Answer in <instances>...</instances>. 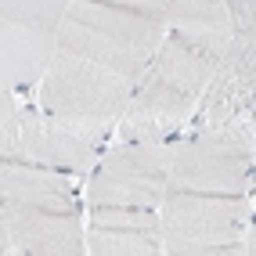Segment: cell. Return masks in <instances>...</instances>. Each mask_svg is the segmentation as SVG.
Masks as SVG:
<instances>
[{
  "mask_svg": "<svg viewBox=\"0 0 256 256\" xmlns=\"http://www.w3.org/2000/svg\"><path fill=\"white\" fill-rule=\"evenodd\" d=\"M216 50L202 47L180 32H166L156 58L144 65V72L134 83L126 116L119 123L123 141H174L192 123L202 94H206Z\"/></svg>",
  "mask_w": 256,
  "mask_h": 256,
  "instance_id": "1",
  "label": "cell"
},
{
  "mask_svg": "<svg viewBox=\"0 0 256 256\" xmlns=\"http://www.w3.org/2000/svg\"><path fill=\"white\" fill-rule=\"evenodd\" d=\"M166 32L170 26L159 14L105 4V0H72L62 22L58 50L138 83L144 65L156 58L159 44L166 40Z\"/></svg>",
  "mask_w": 256,
  "mask_h": 256,
  "instance_id": "2",
  "label": "cell"
},
{
  "mask_svg": "<svg viewBox=\"0 0 256 256\" xmlns=\"http://www.w3.org/2000/svg\"><path fill=\"white\" fill-rule=\"evenodd\" d=\"M134 94V80L108 72L94 62L58 50L40 80V108L94 144H105L119 130Z\"/></svg>",
  "mask_w": 256,
  "mask_h": 256,
  "instance_id": "3",
  "label": "cell"
},
{
  "mask_svg": "<svg viewBox=\"0 0 256 256\" xmlns=\"http://www.w3.org/2000/svg\"><path fill=\"white\" fill-rule=\"evenodd\" d=\"M256 180V130L252 119L188 130L174 141L170 188L213 195H249Z\"/></svg>",
  "mask_w": 256,
  "mask_h": 256,
  "instance_id": "4",
  "label": "cell"
},
{
  "mask_svg": "<svg viewBox=\"0 0 256 256\" xmlns=\"http://www.w3.org/2000/svg\"><path fill=\"white\" fill-rule=\"evenodd\" d=\"M159 220L166 256H242L252 206L249 195L170 188L159 206Z\"/></svg>",
  "mask_w": 256,
  "mask_h": 256,
  "instance_id": "5",
  "label": "cell"
},
{
  "mask_svg": "<svg viewBox=\"0 0 256 256\" xmlns=\"http://www.w3.org/2000/svg\"><path fill=\"white\" fill-rule=\"evenodd\" d=\"M228 11L231 40L220 50L213 80L188 123L192 130L224 126L256 116V0H228Z\"/></svg>",
  "mask_w": 256,
  "mask_h": 256,
  "instance_id": "6",
  "label": "cell"
},
{
  "mask_svg": "<svg viewBox=\"0 0 256 256\" xmlns=\"http://www.w3.org/2000/svg\"><path fill=\"white\" fill-rule=\"evenodd\" d=\"M69 4L72 0H0V69L8 87H40L58 54Z\"/></svg>",
  "mask_w": 256,
  "mask_h": 256,
  "instance_id": "7",
  "label": "cell"
},
{
  "mask_svg": "<svg viewBox=\"0 0 256 256\" xmlns=\"http://www.w3.org/2000/svg\"><path fill=\"white\" fill-rule=\"evenodd\" d=\"M166 141H123L98 159L87 180V206H144L159 210L170 192Z\"/></svg>",
  "mask_w": 256,
  "mask_h": 256,
  "instance_id": "8",
  "label": "cell"
},
{
  "mask_svg": "<svg viewBox=\"0 0 256 256\" xmlns=\"http://www.w3.org/2000/svg\"><path fill=\"white\" fill-rule=\"evenodd\" d=\"M0 249L22 252V256H83V252H90L87 228H83V210L0 202Z\"/></svg>",
  "mask_w": 256,
  "mask_h": 256,
  "instance_id": "9",
  "label": "cell"
},
{
  "mask_svg": "<svg viewBox=\"0 0 256 256\" xmlns=\"http://www.w3.org/2000/svg\"><path fill=\"white\" fill-rule=\"evenodd\" d=\"M87 249L94 256H159L162 220L144 206H87Z\"/></svg>",
  "mask_w": 256,
  "mask_h": 256,
  "instance_id": "10",
  "label": "cell"
},
{
  "mask_svg": "<svg viewBox=\"0 0 256 256\" xmlns=\"http://www.w3.org/2000/svg\"><path fill=\"white\" fill-rule=\"evenodd\" d=\"M98 148L101 144L69 130L44 108L22 105V138H18V156L14 159L40 162V166L58 170V174H90L98 166Z\"/></svg>",
  "mask_w": 256,
  "mask_h": 256,
  "instance_id": "11",
  "label": "cell"
},
{
  "mask_svg": "<svg viewBox=\"0 0 256 256\" xmlns=\"http://www.w3.org/2000/svg\"><path fill=\"white\" fill-rule=\"evenodd\" d=\"M0 202L14 206H50V210H83L69 174L29 159H0Z\"/></svg>",
  "mask_w": 256,
  "mask_h": 256,
  "instance_id": "12",
  "label": "cell"
},
{
  "mask_svg": "<svg viewBox=\"0 0 256 256\" xmlns=\"http://www.w3.org/2000/svg\"><path fill=\"white\" fill-rule=\"evenodd\" d=\"M170 32L195 40L210 50H224L231 40V11L228 0H162Z\"/></svg>",
  "mask_w": 256,
  "mask_h": 256,
  "instance_id": "13",
  "label": "cell"
},
{
  "mask_svg": "<svg viewBox=\"0 0 256 256\" xmlns=\"http://www.w3.org/2000/svg\"><path fill=\"white\" fill-rule=\"evenodd\" d=\"M18 138H22V105L14 98V87H0V159L18 156Z\"/></svg>",
  "mask_w": 256,
  "mask_h": 256,
  "instance_id": "14",
  "label": "cell"
},
{
  "mask_svg": "<svg viewBox=\"0 0 256 256\" xmlns=\"http://www.w3.org/2000/svg\"><path fill=\"white\" fill-rule=\"evenodd\" d=\"M105 4H119V8H138V11H148V14H159V18H166V11H162V0H105Z\"/></svg>",
  "mask_w": 256,
  "mask_h": 256,
  "instance_id": "15",
  "label": "cell"
},
{
  "mask_svg": "<svg viewBox=\"0 0 256 256\" xmlns=\"http://www.w3.org/2000/svg\"><path fill=\"white\" fill-rule=\"evenodd\" d=\"M246 256H256V216L249 220V228H246Z\"/></svg>",
  "mask_w": 256,
  "mask_h": 256,
  "instance_id": "16",
  "label": "cell"
}]
</instances>
